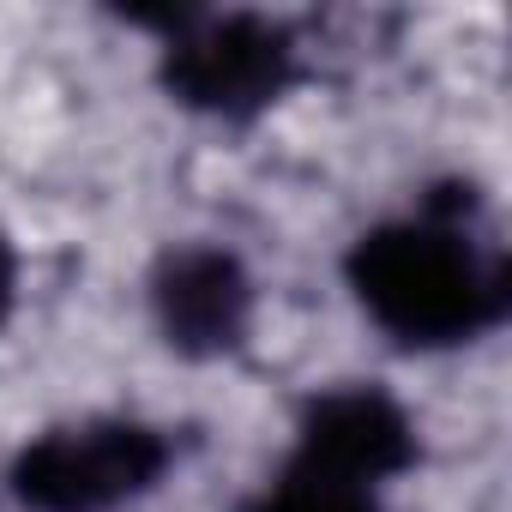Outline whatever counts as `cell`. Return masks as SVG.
<instances>
[{
    "instance_id": "3957f363",
    "label": "cell",
    "mask_w": 512,
    "mask_h": 512,
    "mask_svg": "<svg viewBox=\"0 0 512 512\" xmlns=\"http://www.w3.org/2000/svg\"><path fill=\"white\" fill-rule=\"evenodd\" d=\"M169 458L175 446L163 428L127 422V416H91V422H67L31 440L13 458L7 482L19 506L31 512H109L157 488Z\"/></svg>"
},
{
    "instance_id": "7a4b0ae2",
    "label": "cell",
    "mask_w": 512,
    "mask_h": 512,
    "mask_svg": "<svg viewBox=\"0 0 512 512\" xmlns=\"http://www.w3.org/2000/svg\"><path fill=\"white\" fill-rule=\"evenodd\" d=\"M157 79L181 109L241 127L302 79V37L266 13H175Z\"/></svg>"
},
{
    "instance_id": "8992f818",
    "label": "cell",
    "mask_w": 512,
    "mask_h": 512,
    "mask_svg": "<svg viewBox=\"0 0 512 512\" xmlns=\"http://www.w3.org/2000/svg\"><path fill=\"white\" fill-rule=\"evenodd\" d=\"M235 512H380V500H374V488L326 482V476H308V470L284 464L272 488H260L253 500H241Z\"/></svg>"
},
{
    "instance_id": "6da1fadb",
    "label": "cell",
    "mask_w": 512,
    "mask_h": 512,
    "mask_svg": "<svg viewBox=\"0 0 512 512\" xmlns=\"http://www.w3.org/2000/svg\"><path fill=\"white\" fill-rule=\"evenodd\" d=\"M344 278L362 314L404 350H452L512 314V260L470 181H440L410 217L368 229Z\"/></svg>"
},
{
    "instance_id": "52a82bcc",
    "label": "cell",
    "mask_w": 512,
    "mask_h": 512,
    "mask_svg": "<svg viewBox=\"0 0 512 512\" xmlns=\"http://www.w3.org/2000/svg\"><path fill=\"white\" fill-rule=\"evenodd\" d=\"M13 302H19V247H13L7 229H0V326L13 320Z\"/></svg>"
},
{
    "instance_id": "277c9868",
    "label": "cell",
    "mask_w": 512,
    "mask_h": 512,
    "mask_svg": "<svg viewBox=\"0 0 512 512\" xmlns=\"http://www.w3.org/2000/svg\"><path fill=\"white\" fill-rule=\"evenodd\" d=\"M151 320L163 344L187 362L235 356L253 332V278L229 247H169L151 272Z\"/></svg>"
},
{
    "instance_id": "5b68a950",
    "label": "cell",
    "mask_w": 512,
    "mask_h": 512,
    "mask_svg": "<svg viewBox=\"0 0 512 512\" xmlns=\"http://www.w3.org/2000/svg\"><path fill=\"white\" fill-rule=\"evenodd\" d=\"M290 464L308 476H326V482L374 488L416 464V422L380 386H338V392L308 398V410L296 422Z\"/></svg>"
}]
</instances>
